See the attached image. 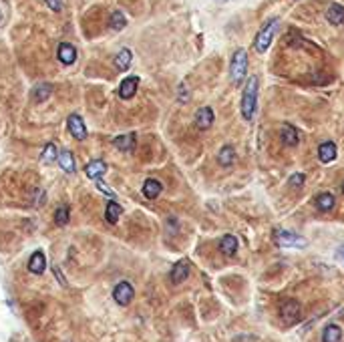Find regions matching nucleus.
I'll return each mask as SVG.
<instances>
[{
  "mask_svg": "<svg viewBox=\"0 0 344 342\" xmlns=\"http://www.w3.org/2000/svg\"><path fill=\"white\" fill-rule=\"evenodd\" d=\"M256 99H258V77H250L243 89V99H241V115L245 121H252L256 113Z\"/></svg>",
  "mask_w": 344,
  "mask_h": 342,
  "instance_id": "f257e3e1",
  "label": "nucleus"
},
{
  "mask_svg": "<svg viewBox=\"0 0 344 342\" xmlns=\"http://www.w3.org/2000/svg\"><path fill=\"white\" fill-rule=\"evenodd\" d=\"M245 75H248V55H245L243 48H238V51L234 53V57H232V63H230L232 83H234L236 87H240L241 83H243V79H245Z\"/></svg>",
  "mask_w": 344,
  "mask_h": 342,
  "instance_id": "f03ea898",
  "label": "nucleus"
},
{
  "mask_svg": "<svg viewBox=\"0 0 344 342\" xmlns=\"http://www.w3.org/2000/svg\"><path fill=\"white\" fill-rule=\"evenodd\" d=\"M278 29H280V20H278V18H270V20L264 25V29L258 33L256 40H254V46H256L258 53L268 51V46H270L272 40H274V34L278 33Z\"/></svg>",
  "mask_w": 344,
  "mask_h": 342,
  "instance_id": "7ed1b4c3",
  "label": "nucleus"
},
{
  "mask_svg": "<svg viewBox=\"0 0 344 342\" xmlns=\"http://www.w3.org/2000/svg\"><path fill=\"white\" fill-rule=\"evenodd\" d=\"M274 241L276 246H282V248H306L308 246V241L302 236H296L288 230H276Z\"/></svg>",
  "mask_w": 344,
  "mask_h": 342,
  "instance_id": "20e7f679",
  "label": "nucleus"
},
{
  "mask_svg": "<svg viewBox=\"0 0 344 342\" xmlns=\"http://www.w3.org/2000/svg\"><path fill=\"white\" fill-rule=\"evenodd\" d=\"M300 314H302V306H300L296 300H292V298H288V300H284V302L280 304V316H282V320L288 322V324H294V322L300 318Z\"/></svg>",
  "mask_w": 344,
  "mask_h": 342,
  "instance_id": "39448f33",
  "label": "nucleus"
},
{
  "mask_svg": "<svg viewBox=\"0 0 344 342\" xmlns=\"http://www.w3.org/2000/svg\"><path fill=\"white\" fill-rule=\"evenodd\" d=\"M133 296H135V290H133V286H131L129 282H119V284L115 286V290H113V298H115V302H117L119 306L131 304Z\"/></svg>",
  "mask_w": 344,
  "mask_h": 342,
  "instance_id": "423d86ee",
  "label": "nucleus"
},
{
  "mask_svg": "<svg viewBox=\"0 0 344 342\" xmlns=\"http://www.w3.org/2000/svg\"><path fill=\"white\" fill-rule=\"evenodd\" d=\"M137 87H139L137 77H127V79H123L121 85H119V97H121V99H131V97L137 93Z\"/></svg>",
  "mask_w": 344,
  "mask_h": 342,
  "instance_id": "0eeeda50",
  "label": "nucleus"
},
{
  "mask_svg": "<svg viewBox=\"0 0 344 342\" xmlns=\"http://www.w3.org/2000/svg\"><path fill=\"white\" fill-rule=\"evenodd\" d=\"M57 57L63 65H72L77 61V48L69 42H61L59 48H57Z\"/></svg>",
  "mask_w": 344,
  "mask_h": 342,
  "instance_id": "6e6552de",
  "label": "nucleus"
},
{
  "mask_svg": "<svg viewBox=\"0 0 344 342\" xmlns=\"http://www.w3.org/2000/svg\"><path fill=\"white\" fill-rule=\"evenodd\" d=\"M280 137H282V143H284L286 147H296L298 141H300V135H298L296 127H292L290 123H284V125H282Z\"/></svg>",
  "mask_w": 344,
  "mask_h": 342,
  "instance_id": "1a4fd4ad",
  "label": "nucleus"
},
{
  "mask_svg": "<svg viewBox=\"0 0 344 342\" xmlns=\"http://www.w3.org/2000/svg\"><path fill=\"white\" fill-rule=\"evenodd\" d=\"M69 131H70V135L75 137V139H79V141H83V139L87 137L85 121H83L79 115H75V113L69 117Z\"/></svg>",
  "mask_w": 344,
  "mask_h": 342,
  "instance_id": "9d476101",
  "label": "nucleus"
},
{
  "mask_svg": "<svg viewBox=\"0 0 344 342\" xmlns=\"http://www.w3.org/2000/svg\"><path fill=\"white\" fill-rule=\"evenodd\" d=\"M211 123H213V111H211V107H202L198 113H195V125L202 129V131H206L211 127Z\"/></svg>",
  "mask_w": 344,
  "mask_h": 342,
  "instance_id": "9b49d317",
  "label": "nucleus"
},
{
  "mask_svg": "<svg viewBox=\"0 0 344 342\" xmlns=\"http://www.w3.org/2000/svg\"><path fill=\"white\" fill-rule=\"evenodd\" d=\"M318 159H320L322 163H330V161H334V159H336V145H334L332 141L322 143V145L318 147Z\"/></svg>",
  "mask_w": 344,
  "mask_h": 342,
  "instance_id": "f8f14e48",
  "label": "nucleus"
},
{
  "mask_svg": "<svg viewBox=\"0 0 344 342\" xmlns=\"http://www.w3.org/2000/svg\"><path fill=\"white\" fill-rule=\"evenodd\" d=\"M326 20L330 22V25H334V27H338V25H344V6L340 4H330L328 6V10H326Z\"/></svg>",
  "mask_w": 344,
  "mask_h": 342,
  "instance_id": "ddd939ff",
  "label": "nucleus"
},
{
  "mask_svg": "<svg viewBox=\"0 0 344 342\" xmlns=\"http://www.w3.org/2000/svg\"><path fill=\"white\" fill-rule=\"evenodd\" d=\"M85 173H87V177L89 179H101L105 173H107V163L101 161V159H95V161H91L87 167H85Z\"/></svg>",
  "mask_w": 344,
  "mask_h": 342,
  "instance_id": "4468645a",
  "label": "nucleus"
},
{
  "mask_svg": "<svg viewBox=\"0 0 344 342\" xmlns=\"http://www.w3.org/2000/svg\"><path fill=\"white\" fill-rule=\"evenodd\" d=\"M187 276H189V262H187V260H181V262H177V264L173 266L169 278H171L173 284H181Z\"/></svg>",
  "mask_w": 344,
  "mask_h": 342,
  "instance_id": "2eb2a0df",
  "label": "nucleus"
},
{
  "mask_svg": "<svg viewBox=\"0 0 344 342\" xmlns=\"http://www.w3.org/2000/svg\"><path fill=\"white\" fill-rule=\"evenodd\" d=\"M234 161H236V149L232 145H224L217 153V163L222 167H230V165H234Z\"/></svg>",
  "mask_w": 344,
  "mask_h": 342,
  "instance_id": "dca6fc26",
  "label": "nucleus"
},
{
  "mask_svg": "<svg viewBox=\"0 0 344 342\" xmlns=\"http://www.w3.org/2000/svg\"><path fill=\"white\" fill-rule=\"evenodd\" d=\"M161 191H163V185H161L157 179H147V181L143 183V196H145L147 200H155V198H159V196H161Z\"/></svg>",
  "mask_w": 344,
  "mask_h": 342,
  "instance_id": "f3484780",
  "label": "nucleus"
},
{
  "mask_svg": "<svg viewBox=\"0 0 344 342\" xmlns=\"http://www.w3.org/2000/svg\"><path fill=\"white\" fill-rule=\"evenodd\" d=\"M135 141H137L135 133H127V135L115 137V139H113V145H115L119 151H133V147H135Z\"/></svg>",
  "mask_w": 344,
  "mask_h": 342,
  "instance_id": "a211bd4d",
  "label": "nucleus"
},
{
  "mask_svg": "<svg viewBox=\"0 0 344 342\" xmlns=\"http://www.w3.org/2000/svg\"><path fill=\"white\" fill-rule=\"evenodd\" d=\"M44 268H46V258H44V254L40 250H36L35 254L31 256V260H29V270L33 274H42Z\"/></svg>",
  "mask_w": 344,
  "mask_h": 342,
  "instance_id": "6ab92c4d",
  "label": "nucleus"
},
{
  "mask_svg": "<svg viewBox=\"0 0 344 342\" xmlns=\"http://www.w3.org/2000/svg\"><path fill=\"white\" fill-rule=\"evenodd\" d=\"M219 252H222L224 256H234V254L238 252V238L232 236V234L224 236L222 241H219Z\"/></svg>",
  "mask_w": 344,
  "mask_h": 342,
  "instance_id": "aec40b11",
  "label": "nucleus"
},
{
  "mask_svg": "<svg viewBox=\"0 0 344 342\" xmlns=\"http://www.w3.org/2000/svg\"><path fill=\"white\" fill-rule=\"evenodd\" d=\"M334 205H336V200L330 191H324V193L316 196V207L320 211H330V209H334Z\"/></svg>",
  "mask_w": 344,
  "mask_h": 342,
  "instance_id": "412c9836",
  "label": "nucleus"
},
{
  "mask_svg": "<svg viewBox=\"0 0 344 342\" xmlns=\"http://www.w3.org/2000/svg\"><path fill=\"white\" fill-rule=\"evenodd\" d=\"M342 340V328L338 324H328L322 332V342H340Z\"/></svg>",
  "mask_w": 344,
  "mask_h": 342,
  "instance_id": "4be33fe9",
  "label": "nucleus"
},
{
  "mask_svg": "<svg viewBox=\"0 0 344 342\" xmlns=\"http://www.w3.org/2000/svg\"><path fill=\"white\" fill-rule=\"evenodd\" d=\"M131 61H133V53L129 48H121L119 55L115 57V67L119 68V70H127L129 65H131Z\"/></svg>",
  "mask_w": 344,
  "mask_h": 342,
  "instance_id": "5701e85b",
  "label": "nucleus"
},
{
  "mask_svg": "<svg viewBox=\"0 0 344 342\" xmlns=\"http://www.w3.org/2000/svg\"><path fill=\"white\" fill-rule=\"evenodd\" d=\"M121 213H123V209H121V205L115 204L113 200L107 204V209H105V219L109 222V224H117L119 222V217H121Z\"/></svg>",
  "mask_w": 344,
  "mask_h": 342,
  "instance_id": "b1692460",
  "label": "nucleus"
},
{
  "mask_svg": "<svg viewBox=\"0 0 344 342\" xmlns=\"http://www.w3.org/2000/svg\"><path fill=\"white\" fill-rule=\"evenodd\" d=\"M51 93H53V87L48 83H40V85H36L35 89H33V99L36 103H42L51 97Z\"/></svg>",
  "mask_w": 344,
  "mask_h": 342,
  "instance_id": "393cba45",
  "label": "nucleus"
},
{
  "mask_svg": "<svg viewBox=\"0 0 344 342\" xmlns=\"http://www.w3.org/2000/svg\"><path fill=\"white\" fill-rule=\"evenodd\" d=\"M59 165H61V169L67 171V173H72V171H75V157H72L70 151L59 153Z\"/></svg>",
  "mask_w": 344,
  "mask_h": 342,
  "instance_id": "a878e982",
  "label": "nucleus"
},
{
  "mask_svg": "<svg viewBox=\"0 0 344 342\" xmlns=\"http://www.w3.org/2000/svg\"><path fill=\"white\" fill-rule=\"evenodd\" d=\"M57 157H59V155H57V145H55V143H48V145L42 149V153H40V163L48 165V163H53Z\"/></svg>",
  "mask_w": 344,
  "mask_h": 342,
  "instance_id": "bb28decb",
  "label": "nucleus"
},
{
  "mask_svg": "<svg viewBox=\"0 0 344 342\" xmlns=\"http://www.w3.org/2000/svg\"><path fill=\"white\" fill-rule=\"evenodd\" d=\"M127 27V18H125V14L123 12H119V10H115L113 14H111V29L113 31H123Z\"/></svg>",
  "mask_w": 344,
  "mask_h": 342,
  "instance_id": "cd10ccee",
  "label": "nucleus"
},
{
  "mask_svg": "<svg viewBox=\"0 0 344 342\" xmlns=\"http://www.w3.org/2000/svg\"><path fill=\"white\" fill-rule=\"evenodd\" d=\"M55 224H57L59 228H63V226L69 224V207H67V205H63V207H59V209L55 211Z\"/></svg>",
  "mask_w": 344,
  "mask_h": 342,
  "instance_id": "c85d7f7f",
  "label": "nucleus"
},
{
  "mask_svg": "<svg viewBox=\"0 0 344 342\" xmlns=\"http://www.w3.org/2000/svg\"><path fill=\"white\" fill-rule=\"evenodd\" d=\"M290 185H292V187H302V185H304V175H302V173L292 175V177H290Z\"/></svg>",
  "mask_w": 344,
  "mask_h": 342,
  "instance_id": "c756f323",
  "label": "nucleus"
},
{
  "mask_svg": "<svg viewBox=\"0 0 344 342\" xmlns=\"http://www.w3.org/2000/svg\"><path fill=\"white\" fill-rule=\"evenodd\" d=\"M97 187H99V189L103 191V193H105V196H107V198H111V200H115V191H113V189H109L107 185H103V183H101L99 179H97Z\"/></svg>",
  "mask_w": 344,
  "mask_h": 342,
  "instance_id": "7c9ffc66",
  "label": "nucleus"
},
{
  "mask_svg": "<svg viewBox=\"0 0 344 342\" xmlns=\"http://www.w3.org/2000/svg\"><path fill=\"white\" fill-rule=\"evenodd\" d=\"M46 4H48V8L55 10V12L63 10V0H46Z\"/></svg>",
  "mask_w": 344,
  "mask_h": 342,
  "instance_id": "2f4dec72",
  "label": "nucleus"
},
{
  "mask_svg": "<svg viewBox=\"0 0 344 342\" xmlns=\"http://www.w3.org/2000/svg\"><path fill=\"white\" fill-rule=\"evenodd\" d=\"M179 101L181 103L189 101V99H187V91H185V87H183V85L179 87Z\"/></svg>",
  "mask_w": 344,
  "mask_h": 342,
  "instance_id": "473e14b6",
  "label": "nucleus"
},
{
  "mask_svg": "<svg viewBox=\"0 0 344 342\" xmlns=\"http://www.w3.org/2000/svg\"><path fill=\"white\" fill-rule=\"evenodd\" d=\"M55 274H57V278H59V282H61L63 286H67V280H65V278L61 276V272H59V268H55Z\"/></svg>",
  "mask_w": 344,
  "mask_h": 342,
  "instance_id": "72a5a7b5",
  "label": "nucleus"
},
{
  "mask_svg": "<svg viewBox=\"0 0 344 342\" xmlns=\"http://www.w3.org/2000/svg\"><path fill=\"white\" fill-rule=\"evenodd\" d=\"M219 2H228V0H219Z\"/></svg>",
  "mask_w": 344,
  "mask_h": 342,
  "instance_id": "f704fd0d",
  "label": "nucleus"
},
{
  "mask_svg": "<svg viewBox=\"0 0 344 342\" xmlns=\"http://www.w3.org/2000/svg\"><path fill=\"white\" fill-rule=\"evenodd\" d=\"M342 193H344V183H342Z\"/></svg>",
  "mask_w": 344,
  "mask_h": 342,
  "instance_id": "c9c22d12",
  "label": "nucleus"
}]
</instances>
